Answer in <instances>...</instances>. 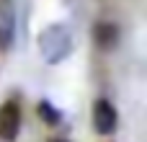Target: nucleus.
<instances>
[{
    "label": "nucleus",
    "mask_w": 147,
    "mask_h": 142,
    "mask_svg": "<svg viewBox=\"0 0 147 142\" xmlns=\"http://www.w3.org/2000/svg\"><path fill=\"white\" fill-rule=\"evenodd\" d=\"M39 116H41L44 124H49V127H57V124L62 122V114H59L49 101H39Z\"/></svg>",
    "instance_id": "423d86ee"
},
{
    "label": "nucleus",
    "mask_w": 147,
    "mask_h": 142,
    "mask_svg": "<svg viewBox=\"0 0 147 142\" xmlns=\"http://www.w3.org/2000/svg\"><path fill=\"white\" fill-rule=\"evenodd\" d=\"M16 39V13L10 5H0V52L10 49Z\"/></svg>",
    "instance_id": "20e7f679"
},
{
    "label": "nucleus",
    "mask_w": 147,
    "mask_h": 142,
    "mask_svg": "<svg viewBox=\"0 0 147 142\" xmlns=\"http://www.w3.org/2000/svg\"><path fill=\"white\" fill-rule=\"evenodd\" d=\"M21 132V109L16 101H5L0 106V137L5 142H13Z\"/></svg>",
    "instance_id": "f03ea898"
},
{
    "label": "nucleus",
    "mask_w": 147,
    "mask_h": 142,
    "mask_svg": "<svg viewBox=\"0 0 147 142\" xmlns=\"http://www.w3.org/2000/svg\"><path fill=\"white\" fill-rule=\"evenodd\" d=\"M93 41H96V47H101V49H114V47L119 44V28H116V23H111V21H98V23L93 26Z\"/></svg>",
    "instance_id": "39448f33"
},
{
    "label": "nucleus",
    "mask_w": 147,
    "mask_h": 142,
    "mask_svg": "<svg viewBox=\"0 0 147 142\" xmlns=\"http://www.w3.org/2000/svg\"><path fill=\"white\" fill-rule=\"evenodd\" d=\"M72 31L62 23H52L39 34V52L47 65H59L72 54Z\"/></svg>",
    "instance_id": "f257e3e1"
},
{
    "label": "nucleus",
    "mask_w": 147,
    "mask_h": 142,
    "mask_svg": "<svg viewBox=\"0 0 147 142\" xmlns=\"http://www.w3.org/2000/svg\"><path fill=\"white\" fill-rule=\"evenodd\" d=\"M116 122H119V116H116V109L111 106V101L98 98L93 103V129L98 135H111L116 129Z\"/></svg>",
    "instance_id": "7ed1b4c3"
},
{
    "label": "nucleus",
    "mask_w": 147,
    "mask_h": 142,
    "mask_svg": "<svg viewBox=\"0 0 147 142\" xmlns=\"http://www.w3.org/2000/svg\"><path fill=\"white\" fill-rule=\"evenodd\" d=\"M49 142H67V140H62V137H52Z\"/></svg>",
    "instance_id": "0eeeda50"
}]
</instances>
